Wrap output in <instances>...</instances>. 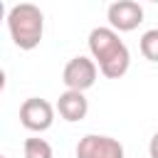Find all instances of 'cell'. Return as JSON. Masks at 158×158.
I'll use <instances>...</instances> for the list:
<instances>
[{"label": "cell", "mask_w": 158, "mask_h": 158, "mask_svg": "<svg viewBox=\"0 0 158 158\" xmlns=\"http://www.w3.org/2000/svg\"><path fill=\"white\" fill-rule=\"evenodd\" d=\"M22 151H25V158H54L52 146L44 138H37V136L27 138L25 146H22Z\"/></svg>", "instance_id": "ba28073f"}, {"label": "cell", "mask_w": 158, "mask_h": 158, "mask_svg": "<svg viewBox=\"0 0 158 158\" xmlns=\"http://www.w3.org/2000/svg\"><path fill=\"white\" fill-rule=\"evenodd\" d=\"M138 47H141V54H143L148 62H158V27L146 30V32L141 35Z\"/></svg>", "instance_id": "9c48e42d"}, {"label": "cell", "mask_w": 158, "mask_h": 158, "mask_svg": "<svg viewBox=\"0 0 158 158\" xmlns=\"http://www.w3.org/2000/svg\"><path fill=\"white\" fill-rule=\"evenodd\" d=\"M54 111H57V106H52L47 99L30 96L20 104V123L32 133H42V131L52 128Z\"/></svg>", "instance_id": "277c9868"}, {"label": "cell", "mask_w": 158, "mask_h": 158, "mask_svg": "<svg viewBox=\"0 0 158 158\" xmlns=\"http://www.w3.org/2000/svg\"><path fill=\"white\" fill-rule=\"evenodd\" d=\"M109 27L116 32H131L143 22V7L133 0H116L106 10Z\"/></svg>", "instance_id": "8992f818"}, {"label": "cell", "mask_w": 158, "mask_h": 158, "mask_svg": "<svg viewBox=\"0 0 158 158\" xmlns=\"http://www.w3.org/2000/svg\"><path fill=\"white\" fill-rule=\"evenodd\" d=\"M57 111H59V116L64 118V121H69V123H77V121H81V118H86V114H89V101H86V96L81 94V91H62L59 94V99H57Z\"/></svg>", "instance_id": "52a82bcc"}, {"label": "cell", "mask_w": 158, "mask_h": 158, "mask_svg": "<svg viewBox=\"0 0 158 158\" xmlns=\"http://www.w3.org/2000/svg\"><path fill=\"white\" fill-rule=\"evenodd\" d=\"M96 77H99V67L91 57H72L67 64H64V72H62V81L69 91H86L96 84Z\"/></svg>", "instance_id": "3957f363"}, {"label": "cell", "mask_w": 158, "mask_h": 158, "mask_svg": "<svg viewBox=\"0 0 158 158\" xmlns=\"http://www.w3.org/2000/svg\"><path fill=\"white\" fill-rule=\"evenodd\" d=\"M148 156H151V158H158V131L151 136V143H148Z\"/></svg>", "instance_id": "30bf717a"}, {"label": "cell", "mask_w": 158, "mask_h": 158, "mask_svg": "<svg viewBox=\"0 0 158 158\" xmlns=\"http://www.w3.org/2000/svg\"><path fill=\"white\" fill-rule=\"evenodd\" d=\"M2 158H5V156H2Z\"/></svg>", "instance_id": "8fae6325"}, {"label": "cell", "mask_w": 158, "mask_h": 158, "mask_svg": "<svg viewBox=\"0 0 158 158\" xmlns=\"http://www.w3.org/2000/svg\"><path fill=\"white\" fill-rule=\"evenodd\" d=\"M89 52L106 79H121L131 67V52L111 27H94L89 32Z\"/></svg>", "instance_id": "6da1fadb"}, {"label": "cell", "mask_w": 158, "mask_h": 158, "mask_svg": "<svg viewBox=\"0 0 158 158\" xmlns=\"http://www.w3.org/2000/svg\"><path fill=\"white\" fill-rule=\"evenodd\" d=\"M7 32L15 47L30 52L40 47L42 35H44V15L37 5L32 2H17L7 12Z\"/></svg>", "instance_id": "7a4b0ae2"}, {"label": "cell", "mask_w": 158, "mask_h": 158, "mask_svg": "<svg viewBox=\"0 0 158 158\" xmlns=\"http://www.w3.org/2000/svg\"><path fill=\"white\" fill-rule=\"evenodd\" d=\"M77 158H123V146L101 133H86L77 143Z\"/></svg>", "instance_id": "5b68a950"}]
</instances>
